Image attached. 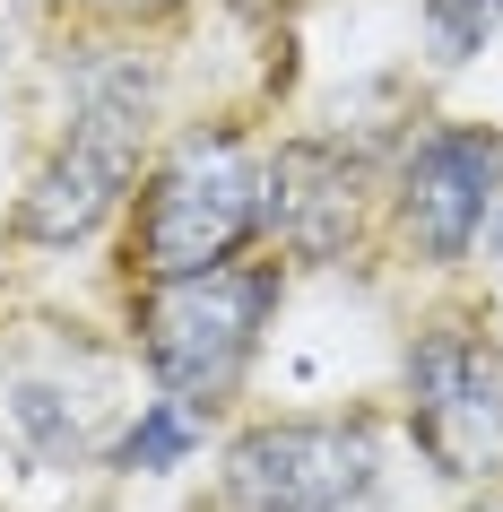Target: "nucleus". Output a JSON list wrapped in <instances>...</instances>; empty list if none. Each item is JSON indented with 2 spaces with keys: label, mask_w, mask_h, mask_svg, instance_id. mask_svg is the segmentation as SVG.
I'll list each match as a JSON object with an SVG mask.
<instances>
[{
  "label": "nucleus",
  "mask_w": 503,
  "mask_h": 512,
  "mask_svg": "<svg viewBox=\"0 0 503 512\" xmlns=\"http://www.w3.org/2000/svg\"><path fill=\"white\" fill-rule=\"evenodd\" d=\"M477 512H503V495H495V504H477Z\"/></svg>",
  "instance_id": "obj_12"
},
{
  "label": "nucleus",
  "mask_w": 503,
  "mask_h": 512,
  "mask_svg": "<svg viewBox=\"0 0 503 512\" xmlns=\"http://www.w3.org/2000/svg\"><path fill=\"white\" fill-rule=\"evenodd\" d=\"M105 9H139V0H105Z\"/></svg>",
  "instance_id": "obj_11"
},
{
  "label": "nucleus",
  "mask_w": 503,
  "mask_h": 512,
  "mask_svg": "<svg viewBox=\"0 0 503 512\" xmlns=\"http://www.w3.org/2000/svg\"><path fill=\"white\" fill-rule=\"evenodd\" d=\"M191 452H200V408H183L174 391H157V400H139V417L122 426L113 469H131V478H165V469H183Z\"/></svg>",
  "instance_id": "obj_9"
},
{
  "label": "nucleus",
  "mask_w": 503,
  "mask_h": 512,
  "mask_svg": "<svg viewBox=\"0 0 503 512\" xmlns=\"http://www.w3.org/2000/svg\"><path fill=\"white\" fill-rule=\"evenodd\" d=\"M157 96H165V79L139 44H79V53H61V139L27 174L18 209H9L18 243L70 252L131 200L148 131H157Z\"/></svg>",
  "instance_id": "obj_1"
},
{
  "label": "nucleus",
  "mask_w": 503,
  "mask_h": 512,
  "mask_svg": "<svg viewBox=\"0 0 503 512\" xmlns=\"http://www.w3.org/2000/svg\"><path fill=\"white\" fill-rule=\"evenodd\" d=\"M417 35H425V53L443 61V70H460V61H477L503 35V0H425Z\"/></svg>",
  "instance_id": "obj_10"
},
{
  "label": "nucleus",
  "mask_w": 503,
  "mask_h": 512,
  "mask_svg": "<svg viewBox=\"0 0 503 512\" xmlns=\"http://www.w3.org/2000/svg\"><path fill=\"white\" fill-rule=\"evenodd\" d=\"M287 304V270L278 261H217V270H183V278H148L131 304V339L148 356L157 391H174L183 408H226L261 356L269 322Z\"/></svg>",
  "instance_id": "obj_2"
},
{
  "label": "nucleus",
  "mask_w": 503,
  "mask_h": 512,
  "mask_svg": "<svg viewBox=\"0 0 503 512\" xmlns=\"http://www.w3.org/2000/svg\"><path fill=\"white\" fill-rule=\"evenodd\" d=\"M503 209V131L486 122H434L399 148L391 165V217H399V243L451 270V261H469L477 235L495 226Z\"/></svg>",
  "instance_id": "obj_6"
},
{
  "label": "nucleus",
  "mask_w": 503,
  "mask_h": 512,
  "mask_svg": "<svg viewBox=\"0 0 503 512\" xmlns=\"http://www.w3.org/2000/svg\"><path fill=\"white\" fill-rule=\"evenodd\" d=\"M408 434L434 478L486 486L503 478V348L469 322H425L399 356Z\"/></svg>",
  "instance_id": "obj_5"
},
{
  "label": "nucleus",
  "mask_w": 503,
  "mask_h": 512,
  "mask_svg": "<svg viewBox=\"0 0 503 512\" xmlns=\"http://www.w3.org/2000/svg\"><path fill=\"white\" fill-rule=\"evenodd\" d=\"M9 426H18V443H27L44 469H79L87 460V408L70 382H44V374H18L9 391Z\"/></svg>",
  "instance_id": "obj_8"
},
{
  "label": "nucleus",
  "mask_w": 503,
  "mask_h": 512,
  "mask_svg": "<svg viewBox=\"0 0 503 512\" xmlns=\"http://www.w3.org/2000/svg\"><path fill=\"white\" fill-rule=\"evenodd\" d=\"M261 235V157L243 131H183L139 183L131 209V270L139 278H183L217 270Z\"/></svg>",
  "instance_id": "obj_3"
},
{
  "label": "nucleus",
  "mask_w": 503,
  "mask_h": 512,
  "mask_svg": "<svg viewBox=\"0 0 503 512\" xmlns=\"http://www.w3.org/2000/svg\"><path fill=\"white\" fill-rule=\"evenodd\" d=\"M261 226L287 261H339L365 226V165L339 139H287L261 165Z\"/></svg>",
  "instance_id": "obj_7"
},
{
  "label": "nucleus",
  "mask_w": 503,
  "mask_h": 512,
  "mask_svg": "<svg viewBox=\"0 0 503 512\" xmlns=\"http://www.w3.org/2000/svg\"><path fill=\"white\" fill-rule=\"evenodd\" d=\"M382 426L373 417H269L217 460L226 512H382Z\"/></svg>",
  "instance_id": "obj_4"
}]
</instances>
